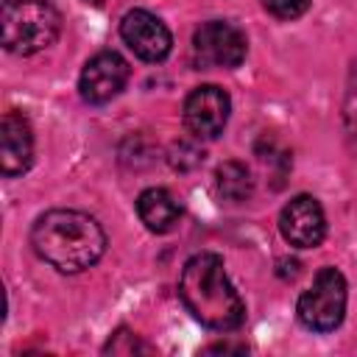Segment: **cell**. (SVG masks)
<instances>
[{
    "label": "cell",
    "mask_w": 357,
    "mask_h": 357,
    "mask_svg": "<svg viewBox=\"0 0 357 357\" xmlns=\"http://www.w3.org/2000/svg\"><path fill=\"white\" fill-rule=\"evenodd\" d=\"M128 75H131L128 61L114 50H103L92 56L81 70V81H78L81 98L86 103H106L114 95H120Z\"/></svg>",
    "instance_id": "7"
},
{
    "label": "cell",
    "mask_w": 357,
    "mask_h": 357,
    "mask_svg": "<svg viewBox=\"0 0 357 357\" xmlns=\"http://www.w3.org/2000/svg\"><path fill=\"white\" fill-rule=\"evenodd\" d=\"M137 215H139V220L151 231L162 234V231H170L178 223L181 209H178V201L167 190L151 187V190L139 192V198H137Z\"/></svg>",
    "instance_id": "11"
},
{
    "label": "cell",
    "mask_w": 357,
    "mask_h": 357,
    "mask_svg": "<svg viewBox=\"0 0 357 357\" xmlns=\"http://www.w3.org/2000/svg\"><path fill=\"white\" fill-rule=\"evenodd\" d=\"M282 237L296 248H315L326 234V218L312 195H296L282 206L279 215Z\"/></svg>",
    "instance_id": "8"
},
{
    "label": "cell",
    "mask_w": 357,
    "mask_h": 357,
    "mask_svg": "<svg viewBox=\"0 0 357 357\" xmlns=\"http://www.w3.org/2000/svg\"><path fill=\"white\" fill-rule=\"evenodd\" d=\"M192 50H195L198 64L229 70V67H237L245 59L248 42H245V33L237 25H231L226 20H212V22H204L195 31Z\"/></svg>",
    "instance_id": "5"
},
{
    "label": "cell",
    "mask_w": 357,
    "mask_h": 357,
    "mask_svg": "<svg viewBox=\"0 0 357 357\" xmlns=\"http://www.w3.org/2000/svg\"><path fill=\"white\" fill-rule=\"evenodd\" d=\"M103 351H112V354H134V351H148V346H142L139 337H134L128 329H117L114 337L103 346Z\"/></svg>",
    "instance_id": "14"
},
{
    "label": "cell",
    "mask_w": 357,
    "mask_h": 357,
    "mask_svg": "<svg viewBox=\"0 0 357 357\" xmlns=\"http://www.w3.org/2000/svg\"><path fill=\"white\" fill-rule=\"evenodd\" d=\"M120 36L134 50V56H139L142 61H162L173 45L167 25L145 8H134L123 17Z\"/></svg>",
    "instance_id": "9"
},
{
    "label": "cell",
    "mask_w": 357,
    "mask_h": 357,
    "mask_svg": "<svg viewBox=\"0 0 357 357\" xmlns=\"http://www.w3.org/2000/svg\"><path fill=\"white\" fill-rule=\"evenodd\" d=\"M312 0H262L265 11L273 14L276 20H296L310 8Z\"/></svg>",
    "instance_id": "13"
},
{
    "label": "cell",
    "mask_w": 357,
    "mask_h": 357,
    "mask_svg": "<svg viewBox=\"0 0 357 357\" xmlns=\"http://www.w3.org/2000/svg\"><path fill=\"white\" fill-rule=\"evenodd\" d=\"M33 251L61 273H78L95 265L106 251V234L95 218L78 209H50L31 229Z\"/></svg>",
    "instance_id": "1"
},
{
    "label": "cell",
    "mask_w": 357,
    "mask_h": 357,
    "mask_svg": "<svg viewBox=\"0 0 357 357\" xmlns=\"http://www.w3.org/2000/svg\"><path fill=\"white\" fill-rule=\"evenodd\" d=\"M229 109H231L229 95L215 84H204V86H198L187 95L184 123L195 137L215 139V137L223 134V128L229 123Z\"/></svg>",
    "instance_id": "6"
},
{
    "label": "cell",
    "mask_w": 357,
    "mask_h": 357,
    "mask_svg": "<svg viewBox=\"0 0 357 357\" xmlns=\"http://www.w3.org/2000/svg\"><path fill=\"white\" fill-rule=\"evenodd\" d=\"M33 162V131L22 114L8 112L0 123V170L6 178L20 176Z\"/></svg>",
    "instance_id": "10"
},
{
    "label": "cell",
    "mask_w": 357,
    "mask_h": 357,
    "mask_svg": "<svg viewBox=\"0 0 357 357\" xmlns=\"http://www.w3.org/2000/svg\"><path fill=\"white\" fill-rule=\"evenodd\" d=\"M178 296L192 318L209 329L231 332L245 318V304L229 282L223 259L212 251H201L187 259L178 279Z\"/></svg>",
    "instance_id": "2"
},
{
    "label": "cell",
    "mask_w": 357,
    "mask_h": 357,
    "mask_svg": "<svg viewBox=\"0 0 357 357\" xmlns=\"http://www.w3.org/2000/svg\"><path fill=\"white\" fill-rule=\"evenodd\" d=\"M3 47L17 56H31L50 47L61 31V17L47 0H6L0 11Z\"/></svg>",
    "instance_id": "3"
},
{
    "label": "cell",
    "mask_w": 357,
    "mask_h": 357,
    "mask_svg": "<svg viewBox=\"0 0 357 357\" xmlns=\"http://www.w3.org/2000/svg\"><path fill=\"white\" fill-rule=\"evenodd\" d=\"M215 187L226 201H245L254 190V178L245 165L240 162H223L215 170Z\"/></svg>",
    "instance_id": "12"
},
{
    "label": "cell",
    "mask_w": 357,
    "mask_h": 357,
    "mask_svg": "<svg viewBox=\"0 0 357 357\" xmlns=\"http://www.w3.org/2000/svg\"><path fill=\"white\" fill-rule=\"evenodd\" d=\"M346 312V279L337 268H321L298 298V321L312 332H332Z\"/></svg>",
    "instance_id": "4"
}]
</instances>
